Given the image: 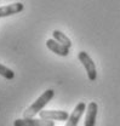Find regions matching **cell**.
I'll return each mask as SVG.
<instances>
[{"mask_svg":"<svg viewBox=\"0 0 120 126\" xmlns=\"http://www.w3.org/2000/svg\"><path fill=\"white\" fill-rule=\"evenodd\" d=\"M53 96H55V91L51 90V89L46 90L45 92H43V94L24 111V118H34L36 114H39L43 110V108L53 98Z\"/></svg>","mask_w":120,"mask_h":126,"instance_id":"1","label":"cell"},{"mask_svg":"<svg viewBox=\"0 0 120 126\" xmlns=\"http://www.w3.org/2000/svg\"><path fill=\"white\" fill-rule=\"evenodd\" d=\"M78 58L83 63V65H84V68L87 73V78L90 79L91 81H95L97 78V70H96V65H95L93 61L91 60V57L85 51H80L78 53Z\"/></svg>","mask_w":120,"mask_h":126,"instance_id":"2","label":"cell"},{"mask_svg":"<svg viewBox=\"0 0 120 126\" xmlns=\"http://www.w3.org/2000/svg\"><path fill=\"white\" fill-rule=\"evenodd\" d=\"M40 119L43 120H58V121H66L68 120L69 115L64 110H41L39 113Z\"/></svg>","mask_w":120,"mask_h":126,"instance_id":"3","label":"cell"},{"mask_svg":"<svg viewBox=\"0 0 120 126\" xmlns=\"http://www.w3.org/2000/svg\"><path fill=\"white\" fill-rule=\"evenodd\" d=\"M14 126H55V123L51 120L34 119V118H23L14 121Z\"/></svg>","mask_w":120,"mask_h":126,"instance_id":"4","label":"cell"},{"mask_svg":"<svg viewBox=\"0 0 120 126\" xmlns=\"http://www.w3.org/2000/svg\"><path fill=\"white\" fill-rule=\"evenodd\" d=\"M85 109H86V104H85L84 102L78 103V104L75 106L74 110L72 111V114L69 115L66 126H78V123H79L80 118L83 116V114H84Z\"/></svg>","mask_w":120,"mask_h":126,"instance_id":"5","label":"cell"},{"mask_svg":"<svg viewBox=\"0 0 120 126\" xmlns=\"http://www.w3.org/2000/svg\"><path fill=\"white\" fill-rule=\"evenodd\" d=\"M23 9H24V5L22 2H14V4H10V5L1 6L0 7V18L19 14L21 11H23Z\"/></svg>","mask_w":120,"mask_h":126,"instance_id":"6","label":"cell"},{"mask_svg":"<svg viewBox=\"0 0 120 126\" xmlns=\"http://www.w3.org/2000/svg\"><path fill=\"white\" fill-rule=\"evenodd\" d=\"M46 47L50 51H52L53 53H56L58 56H62V57H66L69 53V48L66 47L64 45H62V44H60V43H57L55 39H49L46 41Z\"/></svg>","mask_w":120,"mask_h":126,"instance_id":"7","label":"cell"},{"mask_svg":"<svg viewBox=\"0 0 120 126\" xmlns=\"http://www.w3.org/2000/svg\"><path fill=\"white\" fill-rule=\"evenodd\" d=\"M97 111H98L97 103L96 102H90L87 104V111H86V118H85V126H95L96 118H97Z\"/></svg>","mask_w":120,"mask_h":126,"instance_id":"8","label":"cell"},{"mask_svg":"<svg viewBox=\"0 0 120 126\" xmlns=\"http://www.w3.org/2000/svg\"><path fill=\"white\" fill-rule=\"evenodd\" d=\"M52 35H53V39L57 41V43H60L62 45H64L66 47H68V48H70L72 46V41H70V39L64 34V33H62L61 31H53L52 32Z\"/></svg>","mask_w":120,"mask_h":126,"instance_id":"9","label":"cell"},{"mask_svg":"<svg viewBox=\"0 0 120 126\" xmlns=\"http://www.w3.org/2000/svg\"><path fill=\"white\" fill-rule=\"evenodd\" d=\"M0 75H1L2 78L7 79V80H11V79L15 78V72H14L12 69H10L9 67L0 64Z\"/></svg>","mask_w":120,"mask_h":126,"instance_id":"10","label":"cell"}]
</instances>
